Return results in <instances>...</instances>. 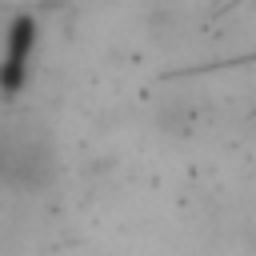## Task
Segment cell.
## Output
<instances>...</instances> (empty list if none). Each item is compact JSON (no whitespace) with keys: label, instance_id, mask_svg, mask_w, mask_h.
Returning <instances> with one entry per match:
<instances>
[{"label":"cell","instance_id":"1","mask_svg":"<svg viewBox=\"0 0 256 256\" xmlns=\"http://www.w3.org/2000/svg\"><path fill=\"white\" fill-rule=\"evenodd\" d=\"M32 44H36V24L28 16H16L8 24V36H4V56H0V88L12 96L24 88V76H28V60H32Z\"/></svg>","mask_w":256,"mask_h":256}]
</instances>
